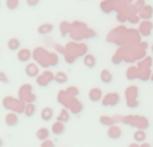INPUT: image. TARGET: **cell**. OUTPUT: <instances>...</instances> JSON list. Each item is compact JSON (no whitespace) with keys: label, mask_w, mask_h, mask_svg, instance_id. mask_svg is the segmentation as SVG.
<instances>
[{"label":"cell","mask_w":153,"mask_h":147,"mask_svg":"<svg viewBox=\"0 0 153 147\" xmlns=\"http://www.w3.org/2000/svg\"><path fill=\"white\" fill-rule=\"evenodd\" d=\"M117 20L120 21V23H124V21H126L128 20V18L125 15H122V12H120L118 15H117Z\"/></svg>","instance_id":"d6a6232c"},{"label":"cell","mask_w":153,"mask_h":147,"mask_svg":"<svg viewBox=\"0 0 153 147\" xmlns=\"http://www.w3.org/2000/svg\"><path fill=\"white\" fill-rule=\"evenodd\" d=\"M128 147H140V145L138 143H133V145H129Z\"/></svg>","instance_id":"f35d334b"},{"label":"cell","mask_w":153,"mask_h":147,"mask_svg":"<svg viewBox=\"0 0 153 147\" xmlns=\"http://www.w3.org/2000/svg\"><path fill=\"white\" fill-rule=\"evenodd\" d=\"M58 122H62V123H66V122L70 121V114L67 110H62L61 114L58 115V119H56Z\"/></svg>","instance_id":"cb8c5ba5"},{"label":"cell","mask_w":153,"mask_h":147,"mask_svg":"<svg viewBox=\"0 0 153 147\" xmlns=\"http://www.w3.org/2000/svg\"><path fill=\"white\" fill-rule=\"evenodd\" d=\"M58 63H59L58 56H56L55 54H50V67H53V66H58Z\"/></svg>","instance_id":"f1b7e54d"},{"label":"cell","mask_w":153,"mask_h":147,"mask_svg":"<svg viewBox=\"0 0 153 147\" xmlns=\"http://www.w3.org/2000/svg\"><path fill=\"white\" fill-rule=\"evenodd\" d=\"M102 91H101V88H98V87H94V88H91L89 91V99L91 100V102L97 103L100 102V100H102Z\"/></svg>","instance_id":"52a82bcc"},{"label":"cell","mask_w":153,"mask_h":147,"mask_svg":"<svg viewBox=\"0 0 153 147\" xmlns=\"http://www.w3.org/2000/svg\"><path fill=\"white\" fill-rule=\"evenodd\" d=\"M40 147H55V143H54L53 140L47 139V140H45V142H42Z\"/></svg>","instance_id":"1f68e13d"},{"label":"cell","mask_w":153,"mask_h":147,"mask_svg":"<svg viewBox=\"0 0 153 147\" xmlns=\"http://www.w3.org/2000/svg\"><path fill=\"white\" fill-rule=\"evenodd\" d=\"M54 78H55V75H53L51 72L46 71L36 78V83H38V86H40V87H47L48 84L54 80Z\"/></svg>","instance_id":"3957f363"},{"label":"cell","mask_w":153,"mask_h":147,"mask_svg":"<svg viewBox=\"0 0 153 147\" xmlns=\"http://www.w3.org/2000/svg\"><path fill=\"white\" fill-rule=\"evenodd\" d=\"M50 132L48 131V129H46V127H42V129H39L36 131V138L40 140V142H45V140L48 139V137H50Z\"/></svg>","instance_id":"9a60e30c"},{"label":"cell","mask_w":153,"mask_h":147,"mask_svg":"<svg viewBox=\"0 0 153 147\" xmlns=\"http://www.w3.org/2000/svg\"><path fill=\"white\" fill-rule=\"evenodd\" d=\"M26 1L28 7H35V5L39 4V0H26Z\"/></svg>","instance_id":"836d02e7"},{"label":"cell","mask_w":153,"mask_h":147,"mask_svg":"<svg viewBox=\"0 0 153 147\" xmlns=\"http://www.w3.org/2000/svg\"><path fill=\"white\" fill-rule=\"evenodd\" d=\"M100 78H101V82L105 84H110L113 82V74H111L109 70H102L100 74Z\"/></svg>","instance_id":"7c38bea8"},{"label":"cell","mask_w":153,"mask_h":147,"mask_svg":"<svg viewBox=\"0 0 153 147\" xmlns=\"http://www.w3.org/2000/svg\"><path fill=\"white\" fill-rule=\"evenodd\" d=\"M100 7H101V11L105 13H110L111 11L114 10V4L111 0H103V1L101 3Z\"/></svg>","instance_id":"2e32d148"},{"label":"cell","mask_w":153,"mask_h":147,"mask_svg":"<svg viewBox=\"0 0 153 147\" xmlns=\"http://www.w3.org/2000/svg\"><path fill=\"white\" fill-rule=\"evenodd\" d=\"M5 124L8 127H15L19 124V116L15 112H10L5 115Z\"/></svg>","instance_id":"9c48e42d"},{"label":"cell","mask_w":153,"mask_h":147,"mask_svg":"<svg viewBox=\"0 0 153 147\" xmlns=\"http://www.w3.org/2000/svg\"><path fill=\"white\" fill-rule=\"evenodd\" d=\"M120 103V95L116 94V92H113V94H108L105 98H102V104L105 106V107H109V106H116Z\"/></svg>","instance_id":"277c9868"},{"label":"cell","mask_w":153,"mask_h":147,"mask_svg":"<svg viewBox=\"0 0 153 147\" xmlns=\"http://www.w3.org/2000/svg\"><path fill=\"white\" fill-rule=\"evenodd\" d=\"M0 83H4V84L10 83V78L7 76V74L3 71H0Z\"/></svg>","instance_id":"f546056e"},{"label":"cell","mask_w":153,"mask_h":147,"mask_svg":"<svg viewBox=\"0 0 153 147\" xmlns=\"http://www.w3.org/2000/svg\"><path fill=\"white\" fill-rule=\"evenodd\" d=\"M19 4H20V1H19V0H7V1H5V5H7V8L10 11L18 10Z\"/></svg>","instance_id":"484cf974"},{"label":"cell","mask_w":153,"mask_h":147,"mask_svg":"<svg viewBox=\"0 0 153 147\" xmlns=\"http://www.w3.org/2000/svg\"><path fill=\"white\" fill-rule=\"evenodd\" d=\"M152 52H153V47H152Z\"/></svg>","instance_id":"60d3db41"},{"label":"cell","mask_w":153,"mask_h":147,"mask_svg":"<svg viewBox=\"0 0 153 147\" xmlns=\"http://www.w3.org/2000/svg\"><path fill=\"white\" fill-rule=\"evenodd\" d=\"M24 72L28 78H38L39 76V66L35 63H27Z\"/></svg>","instance_id":"5b68a950"},{"label":"cell","mask_w":153,"mask_h":147,"mask_svg":"<svg viewBox=\"0 0 153 147\" xmlns=\"http://www.w3.org/2000/svg\"><path fill=\"white\" fill-rule=\"evenodd\" d=\"M3 106L15 114H23L24 107H26V104H23V100H15V98L12 96H5L4 100H3Z\"/></svg>","instance_id":"6da1fadb"},{"label":"cell","mask_w":153,"mask_h":147,"mask_svg":"<svg viewBox=\"0 0 153 147\" xmlns=\"http://www.w3.org/2000/svg\"><path fill=\"white\" fill-rule=\"evenodd\" d=\"M151 28H152V23L151 21H144L141 23V27H140V31L144 36H149L151 35Z\"/></svg>","instance_id":"7402d4cb"},{"label":"cell","mask_w":153,"mask_h":147,"mask_svg":"<svg viewBox=\"0 0 153 147\" xmlns=\"http://www.w3.org/2000/svg\"><path fill=\"white\" fill-rule=\"evenodd\" d=\"M108 137L110 138V139H113V140L120 139V138L122 137L121 129H120L118 126H111V127H109V130H108Z\"/></svg>","instance_id":"ba28073f"},{"label":"cell","mask_w":153,"mask_h":147,"mask_svg":"<svg viewBox=\"0 0 153 147\" xmlns=\"http://www.w3.org/2000/svg\"><path fill=\"white\" fill-rule=\"evenodd\" d=\"M133 139H134L136 143H144L146 139V132L144 130H137L133 134Z\"/></svg>","instance_id":"e0dca14e"},{"label":"cell","mask_w":153,"mask_h":147,"mask_svg":"<svg viewBox=\"0 0 153 147\" xmlns=\"http://www.w3.org/2000/svg\"><path fill=\"white\" fill-rule=\"evenodd\" d=\"M137 7L140 8V10H143V8L145 7V0H138V1H137Z\"/></svg>","instance_id":"8d00e7d4"},{"label":"cell","mask_w":153,"mask_h":147,"mask_svg":"<svg viewBox=\"0 0 153 147\" xmlns=\"http://www.w3.org/2000/svg\"><path fill=\"white\" fill-rule=\"evenodd\" d=\"M3 145H4V142H3V139L0 138V147H3Z\"/></svg>","instance_id":"ab89813d"},{"label":"cell","mask_w":153,"mask_h":147,"mask_svg":"<svg viewBox=\"0 0 153 147\" xmlns=\"http://www.w3.org/2000/svg\"><path fill=\"white\" fill-rule=\"evenodd\" d=\"M83 64L87 67V68H94L95 64H97V59H95V56L87 54V55H85V58H83Z\"/></svg>","instance_id":"5bb4252c"},{"label":"cell","mask_w":153,"mask_h":147,"mask_svg":"<svg viewBox=\"0 0 153 147\" xmlns=\"http://www.w3.org/2000/svg\"><path fill=\"white\" fill-rule=\"evenodd\" d=\"M35 111H36V107H35L34 103H28V104H26V107H24V115L27 116V118H31V116L35 115Z\"/></svg>","instance_id":"44dd1931"},{"label":"cell","mask_w":153,"mask_h":147,"mask_svg":"<svg viewBox=\"0 0 153 147\" xmlns=\"http://www.w3.org/2000/svg\"><path fill=\"white\" fill-rule=\"evenodd\" d=\"M18 60L20 62V63H28L30 60H31L32 58V54L30 50H27V48H20V50L18 51Z\"/></svg>","instance_id":"8992f818"},{"label":"cell","mask_w":153,"mask_h":147,"mask_svg":"<svg viewBox=\"0 0 153 147\" xmlns=\"http://www.w3.org/2000/svg\"><path fill=\"white\" fill-rule=\"evenodd\" d=\"M67 80H69V78H67V74H66V72L59 71V72L55 74V78H54V82H55V83H58V84H65Z\"/></svg>","instance_id":"d6986e66"},{"label":"cell","mask_w":153,"mask_h":147,"mask_svg":"<svg viewBox=\"0 0 153 147\" xmlns=\"http://www.w3.org/2000/svg\"><path fill=\"white\" fill-rule=\"evenodd\" d=\"M126 76H128V79H129V80H133V79L138 78L137 68H136V67H129V68H128V71H126Z\"/></svg>","instance_id":"d4e9b609"},{"label":"cell","mask_w":153,"mask_h":147,"mask_svg":"<svg viewBox=\"0 0 153 147\" xmlns=\"http://www.w3.org/2000/svg\"><path fill=\"white\" fill-rule=\"evenodd\" d=\"M66 92H67V95H71V96H76V95H78V90H76V87H70Z\"/></svg>","instance_id":"4dcf8cb0"},{"label":"cell","mask_w":153,"mask_h":147,"mask_svg":"<svg viewBox=\"0 0 153 147\" xmlns=\"http://www.w3.org/2000/svg\"><path fill=\"white\" fill-rule=\"evenodd\" d=\"M54 31V26L51 23H45L38 27V34L39 35H50Z\"/></svg>","instance_id":"8fae6325"},{"label":"cell","mask_w":153,"mask_h":147,"mask_svg":"<svg viewBox=\"0 0 153 147\" xmlns=\"http://www.w3.org/2000/svg\"><path fill=\"white\" fill-rule=\"evenodd\" d=\"M100 122H101V124H103V126H108V127H111V126H114V119L113 118H110V116H106V115H102V116H100Z\"/></svg>","instance_id":"603a6c76"},{"label":"cell","mask_w":153,"mask_h":147,"mask_svg":"<svg viewBox=\"0 0 153 147\" xmlns=\"http://www.w3.org/2000/svg\"><path fill=\"white\" fill-rule=\"evenodd\" d=\"M19 98L20 100H24V102L28 104V103H34L36 96L32 94V86L31 84H23L19 90Z\"/></svg>","instance_id":"7a4b0ae2"},{"label":"cell","mask_w":153,"mask_h":147,"mask_svg":"<svg viewBox=\"0 0 153 147\" xmlns=\"http://www.w3.org/2000/svg\"><path fill=\"white\" fill-rule=\"evenodd\" d=\"M65 123H62V122H58L56 121L55 123H53V126H51V131H53L54 135H62L65 132Z\"/></svg>","instance_id":"4fadbf2b"},{"label":"cell","mask_w":153,"mask_h":147,"mask_svg":"<svg viewBox=\"0 0 153 147\" xmlns=\"http://www.w3.org/2000/svg\"><path fill=\"white\" fill-rule=\"evenodd\" d=\"M128 20H129L130 23H138V20H140V16H137V15L130 16V18H128Z\"/></svg>","instance_id":"e575fe53"},{"label":"cell","mask_w":153,"mask_h":147,"mask_svg":"<svg viewBox=\"0 0 153 147\" xmlns=\"http://www.w3.org/2000/svg\"><path fill=\"white\" fill-rule=\"evenodd\" d=\"M53 116H54V110L51 107H45L42 110V112H40V119L43 122H50L53 119Z\"/></svg>","instance_id":"30bf717a"},{"label":"cell","mask_w":153,"mask_h":147,"mask_svg":"<svg viewBox=\"0 0 153 147\" xmlns=\"http://www.w3.org/2000/svg\"><path fill=\"white\" fill-rule=\"evenodd\" d=\"M122 62V56H118V55H114L113 56V63L114 64H118Z\"/></svg>","instance_id":"d590c367"},{"label":"cell","mask_w":153,"mask_h":147,"mask_svg":"<svg viewBox=\"0 0 153 147\" xmlns=\"http://www.w3.org/2000/svg\"><path fill=\"white\" fill-rule=\"evenodd\" d=\"M7 46L10 51H19L20 50V40L16 39V37H12V39L8 40Z\"/></svg>","instance_id":"ac0fdd59"},{"label":"cell","mask_w":153,"mask_h":147,"mask_svg":"<svg viewBox=\"0 0 153 147\" xmlns=\"http://www.w3.org/2000/svg\"><path fill=\"white\" fill-rule=\"evenodd\" d=\"M126 104L128 107H137L138 106V100L136 98H128L126 99Z\"/></svg>","instance_id":"83f0119b"},{"label":"cell","mask_w":153,"mask_h":147,"mask_svg":"<svg viewBox=\"0 0 153 147\" xmlns=\"http://www.w3.org/2000/svg\"><path fill=\"white\" fill-rule=\"evenodd\" d=\"M152 15H153V8L151 7V5H145V7L141 10L140 18H143L144 20H145V19H151Z\"/></svg>","instance_id":"ffe728a7"},{"label":"cell","mask_w":153,"mask_h":147,"mask_svg":"<svg viewBox=\"0 0 153 147\" xmlns=\"http://www.w3.org/2000/svg\"><path fill=\"white\" fill-rule=\"evenodd\" d=\"M70 29H71V26H70L67 21H62L61 23V34H62V36H67V34L70 32Z\"/></svg>","instance_id":"4316f807"},{"label":"cell","mask_w":153,"mask_h":147,"mask_svg":"<svg viewBox=\"0 0 153 147\" xmlns=\"http://www.w3.org/2000/svg\"><path fill=\"white\" fill-rule=\"evenodd\" d=\"M140 147H152L151 145H148V143H145V142H144V143H141V145H140Z\"/></svg>","instance_id":"74e56055"}]
</instances>
